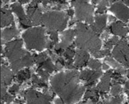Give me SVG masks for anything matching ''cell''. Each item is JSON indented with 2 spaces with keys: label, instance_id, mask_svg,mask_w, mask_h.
I'll return each instance as SVG.
<instances>
[{
  "label": "cell",
  "instance_id": "1",
  "mask_svg": "<svg viewBox=\"0 0 129 104\" xmlns=\"http://www.w3.org/2000/svg\"><path fill=\"white\" fill-rule=\"evenodd\" d=\"M79 79L76 70L60 73L51 78V88L65 103L75 104L81 99L86 87L79 85Z\"/></svg>",
  "mask_w": 129,
  "mask_h": 104
},
{
  "label": "cell",
  "instance_id": "2",
  "mask_svg": "<svg viewBox=\"0 0 129 104\" xmlns=\"http://www.w3.org/2000/svg\"><path fill=\"white\" fill-rule=\"evenodd\" d=\"M75 44L81 49L91 51L92 54L100 51L101 40L91 26L87 24L79 23L76 27Z\"/></svg>",
  "mask_w": 129,
  "mask_h": 104
},
{
  "label": "cell",
  "instance_id": "3",
  "mask_svg": "<svg viewBox=\"0 0 129 104\" xmlns=\"http://www.w3.org/2000/svg\"><path fill=\"white\" fill-rule=\"evenodd\" d=\"M23 39L26 48L30 50L42 51L44 48H50L53 45L49 42L45 35V29L42 27L29 28L23 33Z\"/></svg>",
  "mask_w": 129,
  "mask_h": 104
},
{
  "label": "cell",
  "instance_id": "4",
  "mask_svg": "<svg viewBox=\"0 0 129 104\" xmlns=\"http://www.w3.org/2000/svg\"><path fill=\"white\" fill-rule=\"evenodd\" d=\"M68 15V14H67ZM61 11H48L42 15V23L49 30L63 31L68 21V16Z\"/></svg>",
  "mask_w": 129,
  "mask_h": 104
},
{
  "label": "cell",
  "instance_id": "5",
  "mask_svg": "<svg viewBox=\"0 0 129 104\" xmlns=\"http://www.w3.org/2000/svg\"><path fill=\"white\" fill-rule=\"evenodd\" d=\"M72 5L75 8L76 18L78 20L93 24L94 7L88 3V0H72Z\"/></svg>",
  "mask_w": 129,
  "mask_h": 104
},
{
  "label": "cell",
  "instance_id": "6",
  "mask_svg": "<svg viewBox=\"0 0 129 104\" xmlns=\"http://www.w3.org/2000/svg\"><path fill=\"white\" fill-rule=\"evenodd\" d=\"M23 41L20 39H16L12 42H9L5 49V55L11 63L20 61L27 53L26 51L22 49Z\"/></svg>",
  "mask_w": 129,
  "mask_h": 104
},
{
  "label": "cell",
  "instance_id": "7",
  "mask_svg": "<svg viewBox=\"0 0 129 104\" xmlns=\"http://www.w3.org/2000/svg\"><path fill=\"white\" fill-rule=\"evenodd\" d=\"M113 56L125 67H129V47L125 39L116 44L113 51Z\"/></svg>",
  "mask_w": 129,
  "mask_h": 104
},
{
  "label": "cell",
  "instance_id": "8",
  "mask_svg": "<svg viewBox=\"0 0 129 104\" xmlns=\"http://www.w3.org/2000/svg\"><path fill=\"white\" fill-rule=\"evenodd\" d=\"M22 95L26 100V104H51L52 100L50 95L39 93L34 89H29Z\"/></svg>",
  "mask_w": 129,
  "mask_h": 104
},
{
  "label": "cell",
  "instance_id": "9",
  "mask_svg": "<svg viewBox=\"0 0 129 104\" xmlns=\"http://www.w3.org/2000/svg\"><path fill=\"white\" fill-rule=\"evenodd\" d=\"M110 11L123 22H127L129 20V8L122 2H116L112 5Z\"/></svg>",
  "mask_w": 129,
  "mask_h": 104
},
{
  "label": "cell",
  "instance_id": "10",
  "mask_svg": "<svg viewBox=\"0 0 129 104\" xmlns=\"http://www.w3.org/2000/svg\"><path fill=\"white\" fill-rule=\"evenodd\" d=\"M102 75V72L99 70H83L79 75V79L86 81V86L91 88L95 82Z\"/></svg>",
  "mask_w": 129,
  "mask_h": 104
},
{
  "label": "cell",
  "instance_id": "11",
  "mask_svg": "<svg viewBox=\"0 0 129 104\" xmlns=\"http://www.w3.org/2000/svg\"><path fill=\"white\" fill-rule=\"evenodd\" d=\"M37 3L32 2L29 7L27 8V17L31 20L33 25H39L42 23V14L41 10L37 5Z\"/></svg>",
  "mask_w": 129,
  "mask_h": 104
},
{
  "label": "cell",
  "instance_id": "12",
  "mask_svg": "<svg viewBox=\"0 0 129 104\" xmlns=\"http://www.w3.org/2000/svg\"><path fill=\"white\" fill-rule=\"evenodd\" d=\"M75 36H76V30L68 29L66 32H64L62 36V39L60 43L57 44L55 45V51L60 49L64 50L70 48L73 43V40Z\"/></svg>",
  "mask_w": 129,
  "mask_h": 104
},
{
  "label": "cell",
  "instance_id": "13",
  "mask_svg": "<svg viewBox=\"0 0 129 104\" xmlns=\"http://www.w3.org/2000/svg\"><path fill=\"white\" fill-rule=\"evenodd\" d=\"M107 21V16L106 14L97 15L94 18V21L93 24L91 25V27L96 33L100 34L106 28Z\"/></svg>",
  "mask_w": 129,
  "mask_h": 104
},
{
  "label": "cell",
  "instance_id": "14",
  "mask_svg": "<svg viewBox=\"0 0 129 104\" xmlns=\"http://www.w3.org/2000/svg\"><path fill=\"white\" fill-rule=\"evenodd\" d=\"M75 62H74V66L75 67H82L87 64L89 61V54L88 51L84 49H79L76 51V55H75Z\"/></svg>",
  "mask_w": 129,
  "mask_h": 104
},
{
  "label": "cell",
  "instance_id": "15",
  "mask_svg": "<svg viewBox=\"0 0 129 104\" xmlns=\"http://www.w3.org/2000/svg\"><path fill=\"white\" fill-rule=\"evenodd\" d=\"M110 29V32L115 36H119L122 37H125L128 32V27H127V26L121 21H117L112 23Z\"/></svg>",
  "mask_w": 129,
  "mask_h": 104
},
{
  "label": "cell",
  "instance_id": "16",
  "mask_svg": "<svg viewBox=\"0 0 129 104\" xmlns=\"http://www.w3.org/2000/svg\"><path fill=\"white\" fill-rule=\"evenodd\" d=\"M113 71L109 70L103 76L101 79V82L98 85V89L100 90L102 93L109 91L110 86V80L113 77Z\"/></svg>",
  "mask_w": 129,
  "mask_h": 104
},
{
  "label": "cell",
  "instance_id": "17",
  "mask_svg": "<svg viewBox=\"0 0 129 104\" xmlns=\"http://www.w3.org/2000/svg\"><path fill=\"white\" fill-rule=\"evenodd\" d=\"M14 18L11 11L6 8H2L1 9V26L5 27L11 24H14Z\"/></svg>",
  "mask_w": 129,
  "mask_h": 104
},
{
  "label": "cell",
  "instance_id": "18",
  "mask_svg": "<svg viewBox=\"0 0 129 104\" xmlns=\"http://www.w3.org/2000/svg\"><path fill=\"white\" fill-rule=\"evenodd\" d=\"M14 78V75L12 72L6 66L2 65L1 69V82L3 85H8L11 84L12 79Z\"/></svg>",
  "mask_w": 129,
  "mask_h": 104
},
{
  "label": "cell",
  "instance_id": "19",
  "mask_svg": "<svg viewBox=\"0 0 129 104\" xmlns=\"http://www.w3.org/2000/svg\"><path fill=\"white\" fill-rule=\"evenodd\" d=\"M17 35H18V31L13 24L10 28H7L2 32V42L4 43V42L9 41Z\"/></svg>",
  "mask_w": 129,
  "mask_h": 104
},
{
  "label": "cell",
  "instance_id": "20",
  "mask_svg": "<svg viewBox=\"0 0 129 104\" xmlns=\"http://www.w3.org/2000/svg\"><path fill=\"white\" fill-rule=\"evenodd\" d=\"M85 99H91L93 103H97L99 99L98 89L95 88H90L85 94Z\"/></svg>",
  "mask_w": 129,
  "mask_h": 104
},
{
  "label": "cell",
  "instance_id": "21",
  "mask_svg": "<svg viewBox=\"0 0 129 104\" xmlns=\"http://www.w3.org/2000/svg\"><path fill=\"white\" fill-rule=\"evenodd\" d=\"M11 9H12V11H14L16 14V15L18 17L19 20L25 18L26 17V15L25 14L24 11L20 3H18V2L14 3L11 5Z\"/></svg>",
  "mask_w": 129,
  "mask_h": 104
},
{
  "label": "cell",
  "instance_id": "22",
  "mask_svg": "<svg viewBox=\"0 0 129 104\" xmlns=\"http://www.w3.org/2000/svg\"><path fill=\"white\" fill-rule=\"evenodd\" d=\"M30 75L31 73L29 69H26L24 70L20 71L17 75V81L19 83H22L23 82L28 80L30 78Z\"/></svg>",
  "mask_w": 129,
  "mask_h": 104
},
{
  "label": "cell",
  "instance_id": "23",
  "mask_svg": "<svg viewBox=\"0 0 129 104\" xmlns=\"http://www.w3.org/2000/svg\"><path fill=\"white\" fill-rule=\"evenodd\" d=\"M35 57H36V55H31L29 53L27 52L22 59V63H23V66L28 67V66H32L35 61Z\"/></svg>",
  "mask_w": 129,
  "mask_h": 104
},
{
  "label": "cell",
  "instance_id": "24",
  "mask_svg": "<svg viewBox=\"0 0 129 104\" xmlns=\"http://www.w3.org/2000/svg\"><path fill=\"white\" fill-rule=\"evenodd\" d=\"M40 67H42V69H44L45 70H46L47 72H48L49 73H52L54 72L55 70V66L53 64L50 58H48L44 63H42L40 66Z\"/></svg>",
  "mask_w": 129,
  "mask_h": 104
},
{
  "label": "cell",
  "instance_id": "25",
  "mask_svg": "<svg viewBox=\"0 0 129 104\" xmlns=\"http://www.w3.org/2000/svg\"><path fill=\"white\" fill-rule=\"evenodd\" d=\"M33 84L34 85V86H36L38 88H47V85L45 83V81L39 79L35 75L33 76Z\"/></svg>",
  "mask_w": 129,
  "mask_h": 104
},
{
  "label": "cell",
  "instance_id": "26",
  "mask_svg": "<svg viewBox=\"0 0 129 104\" xmlns=\"http://www.w3.org/2000/svg\"><path fill=\"white\" fill-rule=\"evenodd\" d=\"M76 51H75L73 48L70 47L64 51L63 54L65 58H67V60H73V57L76 55Z\"/></svg>",
  "mask_w": 129,
  "mask_h": 104
},
{
  "label": "cell",
  "instance_id": "27",
  "mask_svg": "<svg viewBox=\"0 0 129 104\" xmlns=\"http://www.w3.org/2000/svg\"><path fill=\"white\" fill-rule=\"evenodd\" d=\"M119 42V41L118 37H117V36H114V37H113L112 39H110L107 42H106L104 47H105L106 49H110H110L112 48V47L114 46V45H116V44H117Z\"/></svg>",
  "mask_w": 129,
  "mask_h": 104
},
{
  "label": "cell",
  "instance_id": "28",
  "mask_svg": "<svg viewBox=\"0 0 129 104\" xmlns=\"http://www.w3.org/2000/svg\"><path fill=\"white\" fill-rule=\"evenodd\" d=\"M88 66L94 70H99L101 67V63L97 60H91L88 63Z\"/></svg>",
  "mask_w": 129,
  "mask_h": 104
},
{
  "label": "cell",
  "instance_id": "29",
  "mask_svg": "<svg viewBox=\"0 0 129 104\" xmlns=\"http://www.w3.org/2000/svg\"><path fill=\"white\" fill-rule=\"evenodd\" d=\"M108 4H109L108 0H101V2L98 5V6L97 12L100 13V14H102L103 12H104L105 10L107 9V7Z\"/></svg>",
  "mask_w": 129,
  "mask_h": 104
},
{
  "label": "cell",
  "instance_id": "30",
  "mask_svg": "<svg viewBox=\"0 0 129 104\" xmlns=\"http://www.w3.org/2000/svg\"><path fill=\"white\" fill-rule=\"evenodd\" d=\"M48 59V55L46 53H42V54H40L39 55H36V57H35V61L36 63L41 65L42 63H44L46 60Z\"/></svg>",
  "mask_w": 129,
  "mask_h": 104
},
{
  "label": "cell",
  "instance_id": "31",
  "mask_svg": "<svg viewBox=\"0 0 129 104\" xmlns=\"http://www.w3.org/2000/svg\"><path fill=\"white\" fill-rule=\"evenodd\" d=\"M37 73H39V75L41 76L42 79L43 81H47L49 77V73L47 72L46 70H45L44 69H42V67L39 66V68L37 69Z\"/></svg>",
  "mask_w": 129,
  "mask_h": 104
},
{
  "label": "cell",
  "instance_id": "32",
  "mask_svg": "<svg viewBox=\"0 0 129 104\" xmlns=\"http://www.w3.org/2000/svg\"><path fill=\"white\" fill-rule=\"evenodd\" d=\"M121 92H122L121 85H119V83H115L112 88V91H111L112 94L115 97H117L120 94Z\"/></svg>",
  "mask_w": 129,
  "mask_h": 104
},
{
  "label": "cell",
  "instance_id": "33",
  "mask_svg": "<svg viewBox=\"0 0 129 104\" xmlns=\"http://www.w3.org/2000/svg\"><path fill=\"white\" fill-rule=\"evenodd\" d=\"M122 99H123L122 97H116L115 98H110L104 101V104H122Z\"/></svg>",
  "mask_w": 129,
  "mask_h": 104
},
{
  "label": "cell",
  "instance_id": "34",
  "mask_svg": "<svg viewBox=\"0 0 129 104\" xmlns=\"http://www.w3.org/2000/svg\"><path fill=\"white\" fill-rule=\"evenodd\" d=\"M49 35H50V38L52 41L53 44H57V42H58V33L57 30H49L48 31Z\"/></svg>",
  "mask_w": 129,
  "mask_h": 104
},
{
  "label": "cell",
  "instance_id": "35",
  "mask_svg": "<svg viewBox=\"0 0 129 104\" xmlns=\"http://www.w3.org/2000/svg\"><path fill=\"white\" fill-rule=\"evenodd\" d=\"M95 57H98V58H100V57H104V56H107L108 54H110V49H105V50H103V51H98L94 54H92Z\"/></svg>",
  "mask_w": 129,
  "mask_h": 104
},
{
  "label": "cell",
  "instance_id": "36",
  "mask_svg": "<svg viewBox=\"0 0 129 104\" xmlns=\"http://www.w3.org/2000/svg\"><path fill=\"white\" fill-rule=\"evenodd\" d=\"M106 62H107L110 66H112L113 68H115V69H116V70H119V69H120L122 66H121V65H119L117 62H116L112 57H107V59H106Z\"/></svg>",
  "mask_w": 129,
  "mask_h": 104
},
{
  "label": "cell",
  "instance_id": "37",
  "mask_svg": "<svg viewBox=\"0 0 129 104\" xmlns=\"http://www.w3.org/2000/svg\"><path fill=\"white\" fill-rule=\"evenodd\" d=\"M14 100V97H12L10 94H5L2 98V103H3L4 102L7 103H10L11 102H12Z\"/></svg>",
  "mask_w": 129,
  "mask_h": 104
},
{
  "label": "cell",
  "instance_id": "38",
  "mask_svg": "<svg viewBox=\"0 0 129 104\" xmlns=\"http://www.w3.org/2000/svg\"><path fill=\"white\" fill-rule=\"evenodd\" d=\"M19 91V85H14L10 89H9V92L12 94H14L15 93H17Z\"/></svg>",
  "mask_w": 129,
  "mask_h": 104
},
{
  "label": "cell",
  "instance_id": "39",
  "mask_svg": "<svg viewBox=\"0 0 129 104\" xmlns=\"http://www.w3.org/2000/svg\"><path fill=\"white\" fill-rule=\"evenodd\" d=\"M5 94H6V86L2 85V87H1V97H2V98Z\"/></svg>",
  "mask_w": 129,
  "mask_h": 104
},
{
  "label": "cell",
  "instance_id": "40",
  "mask_svg": "<svg viewBox=\"0 0 129 104\" xmlns=\"http://www.w3.org/2000/svg\"><path fill=\"white\" fill-rule=\"evenodd\" d=\"M63 64L61 63H60L59 61H57L56 63V65H55V70H61L62 67H63Z\"/></svg>",
  "mask_w": 129,
  "mask_h": 104
},
{
  "label": "cell",
  "instance_id": "41",
  "mask_svg": "<svg viewBox=\"0 0 129 104\" xmlns=\"http://www.w3.org/2000/svg\"><path fill=\"white\" fill-rule=\"evenodd\" d=\"M125 91L126 92V94L129 96V81L125 82Z\"/></svg>",
  "mask_w": 129,
  "mask_h": 104
},
{
  "label": "cell",
  "instance_id": "42",
  "mask_svg": "<svg viewBox=\"0 0 129 104\" xmlns=\"http://www.w3.org/2000/svg\"><path fill=\"white\" fill-rule=\"evenodd\" d=\"M74 11L73 10V9H69L68 11H67V14L69 15V16H70V17H73V14H74Z\"/></svg>",
  "mask_w": 129,
  "mask_h": 104
},
{
  "label": "cell",
  "instance_id": "43",
  "mask_svg": "<svg viewBox=\"0 0 129 104\" xmlns=\"http://www.w3.org/2000/svg\"><path fill=\"white\" fill-rule=\"evenodd\" d=\"M63 101L62 100V99H56L55 100V104H63Z\"/></svg>",
  "mask_w": 129,
  "mask_h": 104
},
{
  "label": "cell",
  "instance_id": "44",
  "mask_svg": "<svg viewBox=\"0 0 129 104\" xmlns=\"http://www.w3.org/2000/svg\"><path fill=\"white\" fill-rule=\"evenodd\" d=\"M46 1H48V0H33V2L38 4L39 2H46Z\"/></svg>",
  "mask_w": 129,
  "mask_h": 104
},
{
  "label": "cell",
  "instance_id": "45",
  "mask_svg": "<svg viewBox=\"0 0 129 104\" xmlns=\"http://www.w3.org/2000/svg\"><path fill=\"white\" fill-rule=\"evenodd\" d=\"M18 1L22 4H25V3H27L29 0H18Z\"/></svg>",
  "mask_w": 129,
  "mask_h": 104
},
{
  "label": "cell",
  "instance_id": "46",
  "mask_svg": "<svg viewBox=\"0 0 129 104\" xmlns=\"http://www.w3.org/2000/svg\"><path fill=\"white\" fill-rule=\"evenodd\" d=\"M53 2H60V3H63L65 0H52Z\"/></svg>",
  "mask_w": 129,
  "mask_h": 104
},
{
  "label": "cell",
  "instance_id": "47",
  "mask_svg": "<svg viewBox=\"0 0 129 104\" xmlns=\"http://www.w3.org/2000/svg\"><path fill=\"white\" fill-rule=\"evenodd\" d=\"M124 2H125L128 6H129V0H124Z\"/></svg>",
  "mask_w": 129,
  "mask_h": 104
},
{
  "label": "cell",
  "instance_id": "48",
  "mask_svg": "<svg viewBox=\"0 0 129 104\" xmlns=\"http://www.w3.org/2000/svg\"><path fill=\"white\" fill-rule=\"evenodd\" d=\"M103 66H104V69H105V70H107V69H108V66H107L106 64H104Z\"/></svg>",
  "mask_w": 129,
  "mask_h": 104
},
{
  "label": "cell",
  "instance_id": "49",
  "mask_svg": "<svg viewBox=\"0 0 129 104\" xmlns=\"http://www.w3.org/2000/svg\"><path fill=\"white\" fill-rule=\"evenodd\" d=\"M92 2H93V3H94V4H97V3L99 2V0H93Z\"/></svg>",
  "mask_w": 129,
  "mask_h": 104
},
{
  "label": "cell",
  "instance_id": "50",
  "mask_svg": "<svg viewBox=\"0 0 129 104\" xmlns=\"http://www.w3.org/2000/svg\"><path fill=\"white\" fill-rule=\"evenodd\" d=\"M109 2H116L117 0H108Z\"/></svg>",
  "mask_w": 129,
  "mask_h": 104
},
{
  "label": "cell",
  "instance_id": "51",
  "mask_svg": "<svg viewBox=\"0 0 129 104\" xmlns=\"http://www.w3.org/2000/svg\"><path fill=\"white\" fill-rule=\"evenodd\" d=\"M9 1H11V0H4L5 2H9ZM12 1H13V0H12Z\"/></svg>",
  "mask_w": 129,
  "mask_h": 104
},
{
  "label": "cell",
  "instance_id": "52",
  "mask_svg": "<svg viewBox=\"0 0 129 104\" xmlns=\"http://www.w3.org/2000/svg\"><path fill=\"white\" fill-rule=\"evenodd\" d=\"M128 78L129 79V70H128Z\"/></svg>",
  "mask_w": 129,
  "mask_h": 104
},
{
  "label": "cell",
  "instance_id": "53",
  "mask_svg": "<svg viewBox=\"0 0 129 104\" xmlns=\"http://www.w3.org/2000/svg\"><path fill=\"white\" fill-rule=\"evenodd\" d=\"M128 31H129V25H128Z\"/></svg>",
  "mask_w": 129,
  "mask_h": 104
},
{
  "label": "cell",
  "instance_id": "54",
  "mask_svg": "<svg viewBox=\"0 0 129 104\" xmlns=\"http://www.w3.org/2000/svg\"><path fill=\"white\" fill-rule=\"evenodd\" d=\"M128 41H129V37H128Z\"/></svg>",
  "mask_w": 129,
  "mask_h": 104
},
{
  "label": "cell",
  "instance_id": "55",
  "mask_svg": "<svg viewBox=\"0 0 129 104\" xmlns=\"http://www.w3.org/2000/svg\"><path fill=\"white\" fill-rule=\"evenodd\" d=\"M125 104H127V103H125Z\"/></svg>",
  "mask_w": 129,
  "mask_h": 104
}]
</instances>
